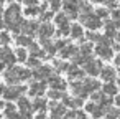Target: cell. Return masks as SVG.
Segmentation results:
<instances>
[{"mask_svg":"<svg viewBox=\"0 0 120 119\" xmlns=\"http://www.w3.org/2000/svg\"><path fill=\"white\" fill-rule=\"evenodd\" d=\"M22 8L18 4H10L5 12H4V27L5 25H10V23H17V22H22Z\"/></svg>","mask_w":120,"mask_h":119,"instance_id":"cell-1","label":"cell"},{"mask_svg":"<svg viewBox=\"0 0 120 119\" xmlns=\"http://www.w3.org/2000/svg\"><path fill=\"white\" fill-rule=\"evenodd\" d=\"M26 86H20V84H5L2 88V94L5 101H13L18 99L20 96H23V93H26Z\"/></svg>","mask_w":120,"mask_h":119,"instance_id":"cell-2","label":"cell"},{"mask_svg":"<svg viewBox=\"0 0 120 119\" xmlns=\"http://www.w3.org/2000/svg\"><path fill=\"white\" fill-rule=\"evenodd\" d=\"M79 22L87 27L89 30H99L102 27V18L97 17L95 13H81L79 15Z\"/></svg>","mask_w":120,"mask_h":119,"instance_id":"cell-3","label":"cell"},{"mask_svg":"<svg viewBox=\"0 0 120 119\" xmlns=\"http://www.w3.org/2000/svg\"><path fill=\"white\" fill-rule=\"evenodd\" d=\"M15 61H18V60H17L15 51H13V50H10V48H8V45H5V46L2 48V68L5 70L7 66H13V65H15Z\"/></svg>","mask_w":120,"mask_h":119,"instance_id":"cell-4","label":"cell"},{"mask_svg":"<svg viewBox=\"0 0 120 119\" xmlns=\"http://www.w3.org/2000/svg\"><path fill=\"white\" fill-rule=\"evenodd\" d=\"M4 78L7 81V84H18L22 83L20 79V66H8V70L4 73Z\"/></svg>","mask_w":120,"mask_h":119,"instance_id":"cell-5","label":"cell"},{"mask_svg":"<svg viewBox=\"0 0 120 119\" xmlns=\"http://www.w3.org/2000/svg\"><path fill=\"white\" fill-rule=\"evenodd\" d=\"M102 61H99V60H94L92 56L87 60V63L84 65V70H86V73L87 74H90V76H97V74H100V71H102Z\"/></svg>","mask_w":120,"mask_h":119,"instance_id":"cell-6","label":"cell"},{"mask_svg":"<svg viewBox=\"0 0 120 119\" xmlns=\"http://www.w3.org/2000/svg\"><path fill=\"white\" fill-rule=\"evenodd\" d=\"M18 109L23 114L25 119H31V111H33V103H30V99L26 96H20L18 98Z\"/></svg>","mask_w":120,"mask_h":119,"instance_id":"cell-7","label":"cell"},{"mask_svg":"<svg viewBox=\"0 0 120 119\" xmlns=\"http://www.w3.org/2000/svg\"><path fill=\"white\" fill-rule=\"evenodd\" d=\"M53 71H56V70H53V68L48 66V65H43V66H38V68L33 71V78L38 79V81H45V79H49V78L53 76Z\"/></svg>","mask_w":120,"mask_h":119,"instance_id":"cell-8","label":"cell"},{"mask_svg":"<svg viewBox=\"0 0 120 119\" xmlns=\"http://www.w3.org/2000/svg\"><path fill=\"white\" fill-rule=\"evenodd\" d=\"M84 107H86V112H87L92 119H100V117L105 114L104 109L100 107V104H99V103H94V101H92V103H87Z\"/></svg>","mask_w":120,"mask_h":119,"instance_id":"cell-9","label":"cell"},{"mask_svg":"<svg viewBox=\"0 0 120 119\" xmlns=\"http://www.w3.org/2000/svg\"><path fill=\"white\" fill-rule=\"evenodd\" d=\"M71 91H72V94L74 96H79V98H87L89 96V91L86 89V86H84V81H71Z\"/></svg>","mask_w":120,"mask_h":119,"instance_id":"cell-10","label":"cell"},{"mask_svg":"<svg viewBox=\"0 0 120 119\" xmlns=\"http://www.w3.org/2000/svg\"><path fill=\"white\" fill-rule=\"evenodd\" d=\"M46 93V84L45 81H36V83H31L30 88H28V94L33 96V98H38V96H43Z\"/></svg>","mask_w":120,"mask_h":119,"instance_id":"cell-11","label":"cell"},{"mask_svg":"<svg viewBox=\"0 0 120 119\" xmlns=\"http://www.w3.org/2000/svg\"><path fill=\"white\" fill-rule=\"evenodd\" d=\"M38 30H40V25H38V22H35V20H23V23H22V33H26V35H38Z\"/></svg>","mask_w":120,"mask_h":119,"instance_id":"cell-12","label":"cell"},{"mask_svg":"<svg viewBox=\"0 0 120 119\" xmlns=\"http://www.w3.org/2000/svg\"><path fill=\"white\" fill-rule=\"evenodd\" d=\"M95 53H97L102 60H105V61H109V60L113 58V48H112V46H107V45H100V43H97V46H95Z\"/></svg>","mask_w":120,"mask_h":119,"instance_id":"cell-13","label":"cell"},{"mask_svg":"<svg viewBox=\"0 0 120 119\" xmlns=\"http://www.w3.org/2000/svg\"><path fill=\"white\" fill-rule=\"evenodd\" d=\"M68 106H64V104H58V103H51L49 104V109H51V119H59V117H63V116H66V112H68V109H66Z\"/></svg>","mask_w":120,"mask_h":119,"instance_id":"cell-14","label":"cell"},{"mask_svg":"<svg viewBox=\"0 0 120 119\" xmlns=\"http://www.w3.org/2000/svg\"><path fill=\"white\" fill-rule=\"evenodd\" d=\"M100 78H102V81H105V83L115 81V78H117L115 68H113V66H104L102 71H100Z\"/></svg>","mask_w":120,"mask_h":119,"instance_id":"cell-15","label":"cell"},{"mask_svg":"<svg viewBox=\"0 0 120 119\" xmlns=\"http://www.w3.org/2000/svg\"><path fill=\"white\" fill-rule=\"evenodd\" d=\"M53 33H54V27L49 22H45L43 25H40V30H38V37L40 38H51Z\"/></svg>","mask_w":120,"mask_h":119,"instance_id":"cell-16","label":"cell"},{"mask_svg":"<svg viewBox=\"0 0 120 119\" xmlns=\"http://www.w3.org/2000/svg\"><path fill=\"white\" fill-rule=\"evenodd\" d=\"M48 83H49V86L54 88V89H61V91H64V89L68 88V83H66L61 76H58V74H53V76L48 79Z\"/></svg>","mask_w":120,"mask_h":119,"instance_id":"cell-17","label":"cell"},{"mask_svg":"<svg viewBox=\"0 0 120 119\" xmlns=\"http://www.w3.org/2000/svg\"><path fill=\"white\" fill-rule=\"evenodd\" d=\"M79 51V48L76 46V45H72V43H68L63 50H59V55H61V58L63 60H66V58H72L76 53Z\"/></svg>","mask_w":120,"mask_h":119,"instance_id":"cell-18","label":"cell"},{"mask_svg":"<svg viewBox=\"0 0 120 119\" xmlns=\"http://www.w3.org/2000/svg\"><path fill=\"white\" fill-rule=\"evenodd\" d=\"M84 74H86V70H79L77 65H72L68 70V78L69 79H77V78L81 79V78H84Z\"/></svg>","mask_w":120,"mask_h":119,"instance_id":"cell-19","label":"cell"},{"mask_svg":"<svg viewBox=\"0 0 120 119\" xmlns=\"http://www.w3.org/2000/svg\"><path fill=\"white\" fill-rule=\"evenodd\" d=\"M15 43H17L18 46L30 48V46H31V43H33V38H31V35H26V33H23V35H18V37L15 38Z\"/></svg>","mask_w":120,"mask_h":119,"instance_id":"cell-20","label":"cell"},{"mask_svg":"<svg viewBox=\"0 0 120 119\" xmlns=\"http://www.w3.org/2000/svg\"><path fill=\"white\" fill-rule=\"evenodd\" d=\"M118 84H115L113 81H110V83H105V84H102V91L107 94V96H115L117 93H118Z\"/></svg>","mask_w":120,"mask_h":119,"instance_id":"cell-21","label":"cell"},{"mask_svg":"<svg viewBox=\"0 0 120 119\" xmlns=\"http://www.w3.org/2000/svg\"><path fill=\"white\" fill-rule=\"evenodd\" d=\"M71 38H74V40H82L84 38V28L79 23L71 25Z\"/></svg>","mask_w":120,"mask_h":119,"instance_id":"cell-22","label":"cell"},{"mask_svg":"<svg viewBox=\"0 0 120 119\" xmlns=\"http://www.w3.org/2000/svg\"><path fill=\"white\" fill-rule=\"evenodd\" d=\"M84 86H86V89L89 91V93H94V91H97L102 84L97 81V79H94V76L92 78H87V79H84Z\"/></svg>","mask_w":120,"mask_h":119,"instance_id":"cell-23","label":"cell"},{"mask_svg":"<svg viewBox=\"0 0 120 119\" xmlns=\"http://www.w3.org/2000/svg\"><path fill=\"white\" fill-rule=\"evenodd\" d=\"M46 107H48V103H46V99H43L41 96L35 98V101H33V111L45 112V111H46Z\"/></svg>","mask_w":120,"mask_h":119,"instance_id":"cell-24","label":"cell"},{"mask_svg":"<svg viewBox=\"0 0 120 119\" xmlns=\"http://www.w3.org/2000/svg\"><path fill=\"white\" fill-rule=\"evenodd\" d=\"M89 58H90V56L84 55V53H82V51L79 50V51H77V53H76V55H74V56L71 58V60H72V63H74V65H86Z\"/></svg>","mask_w":120,"mask_h":119,"instance_id":"cell-25","label":"cell"},{"mask_svg":"<svg viewBox=\"0 0 120 119\" xmlns=\"http://www.w3.org/2000/svg\"><path fill=\"white\" fill-rule=\"evenodd\" d=\"M54 23H56L58 27L69 23V15H68L66 12H64V13H56V15H54Z\"/></svg>","mask_w":120,"mask_h":119,"instance_id":"cell-26","label":"cell"},{"mask_svg":"<svg viewBox=\"0 0 120 119\" xmlns=\"http://www.w3.org/2000/svg\"><path fill=\"white\" fill-rule=\"evenodd\" d=\"M15 55H17V60H18V61L26 63V60H28V51H26V48H25V46L17 48V50H15Z\"/></svg>","mask_w":120,"mask_h":119,"instance_id":"cell-27","label":"cell"},{"mask_svg":"<svg viewBox=\"0 0 120 119\" xmlns=\"http://www.w3.org/2000/svg\"><path fill=\"white\" fill-rule=\"evenodd\" d=\"M53 66H54V70H56L58 73H63V71L68 73V70H69V65H68L66 61H63V60H56V61L53 63Z\"/></svg>","mask_w":120,"mask_h":119,"instance_id":"cell-28","label":"cell"},{"mask_svg":"<svg viewBox=\"0 0 120 119\" xmlns=\"http://www.w3.org/2000/svg\"><path fill=\"white\" fill-rule=\"evenodd\" d=\"M56 35H58V37H61V38H64V37L71 35V25H69V23H66V25H61V27H58V32H56Z\"/></svg>","mask_w":120,"mask_h":119,"instance_id":"cell-29","label":"cell"},{"mask_svg":"<svg viewBox=\"0 0 120 119\" xmlns=\"http://www.w3.org/2000/svg\"><path fill=\"white\" fill-rule=\"evenodd\" d=\"M25 15H26V17H36V15H41V8H40L38 5L26 7V8H25Z\"/></svg>","mask_w":120,"mask_h":119,"instance_id":"cell-30","label":"cell"},{"mask_svg":"<svg viewBox=\"0 0 120 119\" xmlns=\"http://www.w3.org/2000/svg\"><path fill=\"white\" fill-rule=\"evenodd\" d=\"M38 66H41L40 65V58H36V56H28V60H26V68H30V70H36Z\"/></svg>","mask_w":120,"mask_h":119,"instance_id":"cell-31","label":"cell"},{"mask_svg":"<svg viewBox=\"0 0 120 119\" xmlns=\"http://www.w3.org/2000/svg\"><path fill=\"white\" fill-rule=\"evenodd\" d=\"M86 38H87L89 41H95V43H99L100 38H102V35L95 33V30H89V32H86Z\"/></svg>","mask_w":120,"mask_h":119,"instance_id":"cell-32","label":"cell"},{"mask_svg":"<svg viewBox=\"0 0 120 119\" xmlns=\"http://www.w3.org/2000/svg\"><path fill=\"white\" fill-rule=\"evenodd\" d=\"M63 91L61 89H54V88H51L49 91H48V98H51L53 101H56V99H63Z\"/></svg>","mask_w":120,"mask_h":119,"instance_id":"cell-33","label":"cell"},{"mask_svg":"<svg viewBox=\"0 0 120 119\" xmlns=\"http://www.w3.org/2000/svg\"><path fill=\"white\" fill-rule=\"evenodd\" d=\"M105 119H120V109L110 107V109L105 112Z\"/></svg>","mask_w":120,"mask_h":119,"instance_id":"cell-34","label":"cell"},{"mask_svg":"<svg viewBox=\"0 0 120 119\" xmlns=\"http://www.w3.org/2000/svg\"><path fill=\"white\" fill-rule=\"evenodd\" d=\"M105 96H107V94H105L104 91H102V93H99V91H94V93H90V99H92L94 103H99V104H100V101H102Z\"/></svg>","mask_w":120,"mask_h":119,"instance_id":"cell-35","label":"cell"},{"mask_svg":"<svg viewBox=\"0 0 120 119\" xmlns=\"http://www.w3.org/2000/svg\"><path fill=\"white\" fill-rule=\"evenodd\" d=\"M46 2L49 4V8H51L53 12H58V10L63 7V2H61V0H46Z\"/></svg>","mask_w":120,"mask_h":119,"instance_id":"cell-36","label":"cell"},{"mask_svg":"<svg viewBox=\"0 0 120 119\" xmlns=\"http://www.w3.org/2000/svg\"><path fill=\"white\" fill-rule=\"evenodd\" d=\"M79 50H81L84 55L92 56V43H84V45H81V46H79Z\"/></svg>","mask_w":120,"mask_h":119,"instance_id":"cell-37","label":"cell"},{"mask_svg":"<svg viewBox=\"0 0 120 119\" xmlns=\"http://www.w3.org/2000/svg\"><path fill=\"white\" fill-rule=\"evenodd\" d=\"M94 13H95L97 17H100V18H107V17L110 15V12H109V10H107L105 7H99V8H97V10H95Z\"/></svg>","mask_w":120,"mask_h":119,"instance_id":"cell-38","label":"cell"},{"mask_svg":"<svg viewBox=\"0 0 120 119\" xmlns=\"http://www.w3.org/2000/svg\"><path fill=\"white\" fill-rule=\"evenodd\" d=\"M81 13H92V5L89 2H81Z\"/></svg>","mask_w":120,"mask_h":119,"instance_id":"cell-39","label":"cell"},{"mask_svg":"<svg viewBox=\"0 0 120 119\" xmlns=\"http://www.w3.org/2000/svg\"><path fill=\"white\" fill-rule=\"evenodd\" d=\"M40 18H41L43 22H49L51 18H54V12H53V10H48V12H43V13L40 15Z\"/></svg>","mask_w":120,"mask_h":119,"instance_id":"cell-40","label":"cell"},{"mask_svg":"<svg viewBox=\"0 0 120 119\" xmlns=\"http://www.w3.org/2000/svg\"><path fill=\"white\" fill-rule=\"evenodd\" d=\"M0 40H2V45H4V46L10 43V35H8V32H7V30H5V32H2V37H0Z\"/></svg>","mask_w":120,"mask_h":119,"instance_id":"cell-41","label":"cell"},{"mask_svg":"<svg viewBox=\"0 0 120 119\" xmlns=\"http://www.w3.org/2000/svg\"><path fill=\"white\" fill-rule=\"evenodd\" d=\"M110 17H112L115 22H120V10H118V8H113V10L110 12Z\"/></svg>","mask_w":120,"mask_h":119,"instance_id":"cell-42","label":"cell"},{"mask_svg":"<svg viewBox=\"0 0 120 119\" xmlns=\"http://www.w3.org/2000/svg\"><path fill=\"white\" fill-rule=\"evenodd\" d=\"M66 45H68V41H66L64 38H61V40H58V41H56V48H58V50H63Z\"/></svg>","mask_w":120,"mask_h":119,"instance_id":"cell-43","label":"cell"},{"mask_svg":"<svg viewBox=\"0 0 120 119\" xmlns=\"http://www.w3.org/2000/svg\"><path fill=\"white\" fill-rule=\"evenodd\" d=\"M23 4L26 7H33V5H38L40 4V0H23Z\"/></svg>","mask_w":120,"mask_h":119,"instance_id":"cell-44","label":"cell"},{"mask_svg":"<svg viewBox=\"0 0 120 119\" xmlns=\"http://www.w3.org/2000/svg\"><path fill=\"white\" fill-rule=\"evenodd\" d=\"M77 119H87L86 112H84V111H77Z\"/></svg>","mask_w":120,"mask_h":119,"instance_id":"cell-45","label":"cell"},{"mask_svg":"<svg viewBox=\"0 0 120 119\" xmlns=\"http://www.w3.org/2000/svg\"><path fill=\"white\" fill-rule=\"evenodd\" d=\"M112 48H113V51H120V43H118V41H117V43H113V46H112Z\"/></svg>","mask_w":120,"mask_h":119,"instance_id":"cell-46","label":"cell"},{"mask_svg":"<svg viewBox=\"0 0 120 119\" xmlns=\"http://www.w3.org/2000/svg\"><path fill=\"white\" fill-rule=\"evenodd\" d=\"M113 61H115V65H117V66H120V53H118V55L113 58Z\"/></svg>","mask_w":120,"mask_h":119,"instance_id":"cell-47","label":"cell"},{"mask_svg":"<svg viewBox=\"0 0 120 119\" xmlns=\"http://www.w3.org/2000/svg\"><path fill=\"white\" fill-rule=\"evenodd\" d=\"M36 119H46V116H45V112H40V114L36 116Z\"/></svg>","mask_w":120,"mask_h":119,"instance_id":"cell-48","label":"cell"},{"mask_svg":"<svg viewBox=\"0 0 120 119\" xmlns=\"http://www.w3.org/2000/svg\"><path fill=\"white\" fill-rule=\"evenodd\" d=\"M115 103H117V106H120V94L115 98Z\"/></svg>","mask_w":120,"mask_h":119,"instance_id":"cell-49","label":"cell"},{"mask_svg":"<svg viewBox=\"0 0 120 119\" xmlns=\"http://www.w3.org/2000/svg\"><path fill=\"white\" fill-rule=\"evenodd\" d=\"M115 41H118V43H120V33H117V37H115Z\"/></svg>","mask_w":120,"mask_h":119,"instance_id":"cell-50","label":"cell"},{"mask_svg":"<svg viewBox=\"0 0 120 119\" xmlns=\"http://www.w3.org/2000/svg\"><path fill=\"white\" fill-rule=\"evenodd\" d=\"M117 84H118V88H120V78H118V83H117Z\"/></svg>","mask_w":120,"mask_h":119,"instance_id":"cell-51","label":"cell"},{"mask_svg":"<svg viewBox=\"0 0 120 119\" xmlns=\"http://www.w3.org/2000/svg\"><path fill=\"white\" fill-rule=\"evenodd\" d=\"M5 2H8V0H2V4H5Z\"/></svg>","mask_w":120,"mask_h":119,"instance_id":"cell-52","label":"cell"},{"mask_svg":"<svg viewBox=\"0 0 120 119\" xmlns=\"http://www.w3.org/2000/svg\"><path fill=\"white\" fill-rule=\"evenodd\" d=\"M117 23H118V30H120V22H117Z\"/></svg>","mask_w":120,"mask_h":119,"instance_id":"cell-53","label":"cell"},{"mask_svg":"<svg viewBox=\"0 0 120 119\" xmlns=\"http://www.w3.org/2000/svg\"><path fill=\"white\" fill-rule=\"evenodd\" d=\"M18 2H23V0H18Z\"/></svg>","mask_w":120,"mask_h":119,"instance_id":"cell-54","label":"cell"}]
</instances>
